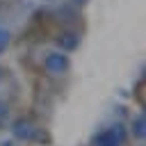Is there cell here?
<instances>
[{
  "label": "cell",
  "instance_id": "cell-1",
  "mask_svg": "<svg viewBox=\"0 0 146 146\" xmlns=\"http://www.w3.org/2000/svg\"><path fill=\"white\" fill-rule=\"evenodd\" d=\"M125 141V128L121 123H114L105 130H100L98 135H94L91 146H121Z\"/></svg>",
  "mask_w": 146,
  "mask_h": 146
},
{
  "label": "cell",
  "instance_id": "cell-10",
  "mask_svg": "<svg viewBox=\"0 0 146 146\" xmlns=\"http://www.w3.org/2000/svg\"><path fill=\"white\" fill-rule=\"evenodd\" d=\"M46 2H52V0H46Z\"/></svg>",
  "mask_w": 146,
  "mask_h": 146
},
{
  "label": "cell",
  "instance_id": "cell-7",
  "mask_svg": "<svg viewBox=\"0 0 146 146\" xmlns=\"http://www.w3.org/2000/svg\"><path fill=\"white\" fill-rule=\"evenodd\" d=\"M7 116H9V107H7L5 103H0V125L7 121Z\"/></svg>",
  "mask_w": 146,
  "mask_h": 146
},
{
  "label": "cell",
  "instance_id": "cell-9",
  "mask_svg": "<svg viewBox=\"0 0 146 146\" xmlns=\"http://www.w3.org/2000/svg\"><path fill=\"white\" fill-rule=\"evenodd\" d=\"M0 82H2V68H0Z\"/></svg>",
  "mask_w": 146,
  "mask_h": 146
},
{
  "label": "cell",
  "instance_id": "cell-5",
  "mask_svg": "<svg viewBox=\"0 0 146 146\" xmlns=\"http://www.w3.org/2000/svg\"><path fill=\"white\" fill-rule=\"evenodd\" d=\"M130 132H132L135 139H144V137H146V116H144L141 112L132 116V121H130Z\"/></svg>",
  "mask_w": 146,
  "mask_h": 146
},
{
  "label": "cell",
  "instance_id": "cell-6",
  "mask_svg": "<svg viewBox=\"0 0 146 146\" xmlns=\"http://www.w3.org/2000/svg\"><path fill=\"white\" fill-rule=\"evenodd\" d=\"M9 41H11V32H9L7 27H2V25H0V52H5V50H7Z\"/></svg>",
  "mask_w": 146,
  "mask_h": 146
},
{
  "label": "cell",
  "instance_id": "cell-8",
  "mask_svg": "<svg viewBox=\"0 0 146 146\" xmlns=\"http://www.w3.org/2000/svg\"><path fill=\"white\" fill-rule=\"evenodd\" d=\"M71 2H73V5H84L87 0H71Z\"/></svg>",
  "mask_w": 146,
  "mask_h": 146
},
{
  "label": "cell",
  "instance_id": "cell-3",
  "mask_svg": "<svg viewBox=\"0 0 146 146\" xmlns=\"http://www.w3.org/2000/svg\"><path fill=\"white\" fill-rule=\"evenodd\" d=\"M11 135H14L16 139H21V141H32L34 135H36V128H34L32 121L18 119V121H14V125H11Z\"/></svg>",
  "mask_w": 146,
  "mask_h": 146
},
{
  "label": "cell",
  "instance_id": "cell-4",
  "mask_svg": "<svg viewBox=\"0 0 146 146\" xmlns=\"http://www.w3.org/2000/svg\"><path fill=\"white\" fill-rule=\"evenodd\" d=\"M55 43H57V50H62V52H71V50H75V48L80 46V34L73 32V30L59 32L57 39H55Z\"/></svg>",
  "mask_w": 146,
  "mask_h": 146
},
{
  "label": "cell",
  "instance_id": "cell-2",
  "mask_svg": "<svg viewBox=\"0 0 146 146\" xmlns=\"http://www.w3.org/2000/svg\"><path fill=\"white\" fill-rule=\"evenodd\" d=\"M43 68H46V73H50V75H64V73L71 68V59H68V55L62 52V50H50V52H46V57H43Z\"/></svg>",
  "mask_w": 146,
  "mask_h": 146
}]
</instances>
